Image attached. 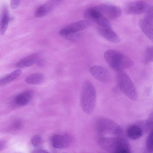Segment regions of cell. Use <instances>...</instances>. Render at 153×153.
I'll list each match as a JSON object with an SVG mask.
<instances>
[{"label":"cell","instance_id":"1","mask_svg":"<svg viewBox=\"0 0 153 153\" xmlns=\"http://www.w3.org/2000/svg\"><path fill=\"white\" fill-rule=\"evenodd\" d=\"M99 146L103 150L111 153H129L131 147L128 140L122 136L106 137L100 135L97 139Z\"/></svg>","mask_w":153,"mask_h":153},{"label":"cell","instance_id":"2","mask_svg":"<svg viewBox=\"0 0 153 153\" xmlns=\"http://www.w3.org/2000/svg\"><path fill=\"white\" fill-rule=\"evenodd\" d=\"M104 56L110 67L117 71L129 68L134 64L132 60L129 58L115 50L109 49L106 51Z\"/></svg>","mask_w":153,"mask_h":153},{"label":"cell","instance_id":"3","mask_svg":"<svg viewBox=\"0 0 153 153\" xmlns=\"http://www.w3.org/2000/svg\"><path fill=\"white\" fill-rule=\"evenodd\" d=\"M97 94L94 86L90 81L86 80L83 83L80 97L82 110L87 114H90L94 108Z\"/></svg>","mask_w":153,"mask_h":153},{"label":"cell","instance_id":"4","mask_svg":"<svg viewBox=\"0 0 153 153\" xmlns=\"http://www.w3.org/2000/svg\"><path fill=\"white\" fill-rule=\"evenodd\" d=\"M116 81L119 90L129 98L136 100L138 97L137 89L132 80L123 70L117 71Z\"/></svg>","mask_w":153,"mask_h":153},{"label":"cell","instance_id":"5","mask_svg":"<svg viewBox=\"0 0 153 153\" xmlns=\"http://www.w3.org/2000/svg\"><path fill=\"white\" fill-rule=\"evenodd\" d=\"M95 127L100 135L105 134L119 135L122 133V128L119 125L106 118L98 119L95 122Z\"/></svg>","mask_w":153,"mask_h":153},{"label":"cell","instance_id":"6","mask_svg":"<svg viewBox=\"0 0 153 153\" xmlns=\"http://www.w3.org/2000/svg\"><path fill=\"white\" fill-rule=\"evenodd\" d=\"M84 16L86 19L94 22L99 26L111 28L108 19L100 13L94 7L86 10L84 12Z\"/></svg>","mask_w":153,"mask_h":153},{"label":"cell","instance_id":"7","mask_svg":"<svg viewBox=\"0 0 153 153\" xmlns=\"http://www.w3.org/2000/svg\"><path fill=\"white\" fill-rule=\"evenodd\" d=\"M94 7L100 13L108 19H117L120 16L122 13L120 7L112 4H103Z\"/></svg>","mask_w":153,"mask_h":153},{"label":"cell","instance_id":"8","mask_svg":"<svg viewBox=\"0 0 153 153\" xmlns=\"http://www.w3.org/2000/svg\"><path fill=\"white\" fill-rule=\"evenodd\" d=\"M74 138L71 134L65 133L61 134H56L52 136L51 142L54 148L62 149L67 148L73 143Z\"/></svg>","mask_w":153,"mask_h":153},{"label":"cell","instance_id":"9","mask_svg":"<svg viewBox=\"0 0 153 153\" xmlns=\"http://www.w3.org/2000/svg\"><path fill=\"white\" fill-rule=\"evenodd\" d=\"M92 25V21L90 20H80L70 24L62 29L59 32V34L62 36L67 33L78 32L89 27Z\"/></svg>","mask_w":153,"mask_h":153},{"label":"cell","instance_id":"10","mask_svg":"<svg viewBox=\"0 0 153 153\" xmlns=\"http://www.w3.org/2000/svg\"><path fill=\"white\" fill-rule=\"evenodd\" d=\"M150 7L149 4L145 1H137L127 4L125 10L128 14L139 15L146 13Z\"/></svg>","mask_w":153,"mask_h":153},{"label":"cell","instance_id":"11","mask_svg":"<svg viewBox=\"0 0 153 153\" xmlns=\"http://www.w3.org/2000/svg\"><path fill=\"white\" fill-rule=\"evenodd\" d=\"M90 72L92 76L97 80L102 82H108L110 78L108 70L99 65H94L90 68Z\"/></svg>","mask_w":153,"mask_h":153},{"label":"cell","instance_id":"12","mask_svg":"<svg viewBox=\"0 0 153 153\" xmlns=\"http://www.w3.org/2000/svg\"><path fill=\"white\" fill-rule=\"evenodd\" d=\"M144 133L142 128L137 123L129 125L126 130L127 136L132 140L139 138Z\"/></svg>","mask_w":153,"mask_h":153},{"label":"cell","instance_id":"13","mask_svg":"<svg viewBox=\"0 0 153 153\" xmlns=\"http://www.w3.org/2000/svg\"><path fill=\"white\" fill-rule=\"evenodd\" d=\"M98 30L101 36L108 41L116 43L120 41V37L111 28L100 26Z\"/></svg>","mask_w":153,"mask_h":153},{"label":"cell","instance_id":"14","mask_svg":"<svg viewBox=\"0 0 153 153\" xmlns=\"http://www.w3.org/2000/svg\"><path fill=\"white\" fill-rule=\"evenodd\" d=\"M9 21V12L8 7L4 5L2 7L0 15V34L3 35L7 29Z\"/></svg>","mask_w":153,"mask_h":153},{"label":"cell","instance_id":"15","mask_svg":"<svg viewBox=\"0 0 153 153\" xmlns=\"http://www.w3.org/2000/svg\"><path fill=\"white\" fill-rule=\"evenodd\" d=\"M39 55L37 53L30 54L17 62L15 66L19 68H24L30 66L39 60Z\"/></svg>","mask_w":153,"mask_h":153},{"label":"cell","instance_id":"16","mask_svg":"<svg viewBox=\"0 0 153 153\" xmlns=\"http://www.w3.org/2000/svg\"><path fill=\"white\" fill-rule=\"evenodd\" d=\"M146 120L149 132L146 140V148L149 152H153V111L150 114Z\"/></svg>","mask_w":153,"mask_h":153},{"label":"cell","instance_id":"17","mask_svg":"<svg viewBox=\"0 0 153 153\" xmlns=\"http://www.w3.org/2000/svg\"><path fill=\"white\" fill-rule=\"evenodd\" d=\"M140 27L145 35L153 42V24L144 18L139 21Z\"/></svg>","mask_w":153,"mask_h":153},{"label":"cell","instance_id":"18","mask_svg":"<svg viewBox=\"0 0 153 153\" xmlns=\"http://www.w3.org/2000/svg\"><path fill=\"white\" fill-rule=\"evenodd\" d=\"M33 95V91L28 90L23 91L18 94L15 98L16 104L20 106L27 105Z\"/></svg>","mask_w":153,"mask_h":153},{"label":"cell","instance_id":"19","mask_svg":"<svg viewBox=\"0 0 153 153\" xmlns=\"http://www.w3.org/2000/svg\"><path fill=\"white\" fill-rule=\"evenodd\" d=\"M45 79V76L40 73H35L29 75L25 79V82L29 84L38 85L42 83Z\"/></svg>","mask_w":153,"mask_h":153},{"label":"cell","instance_id":"20","mask_svg":"<svg viewBox=\"0 0 153 153\" xmlns=\"http://www.w3.org/2000/svg\"><path fill=\"white\" fill-rule=\"evenodd\" d=\"M21 73L20 70H16L10 74L1 78L0 79V84L3 85L17 78Z\"/></svg>","mask_w":153,"mask_h":153},{"label":"cell","instance_id":"21","mask_svg":"<svg viewBox=\"0 0 153 153\" xmlns=\"http://www.w3.org/2000/svg\"><path fill=\"white\" fill-rule=\"evenodd\" d=\"M143 61L146 65L153 62V46L147 47L145 49L143 55Z\"/></svg>","mask_w":153,"mask_h":153},{"label":"cell","instance_id":"22","mask_svg":"<svg viewBox=\"0 0 153 153\" xmlns=\"http://www.w3.org/2000/svg\"><path fill=\"white\" fill-rule=\"evenodd\" d=\"M51 7L47 4L42 5L39 7L35 10V16L36 17H41L47 14L51 10Z\"/></svg>","mask_w":153,"mask_h":153},{"label":"cell","instance_id":"23","mask_svg":"<svg viewBox=\"0 0 153 153\" xmlns=\"http://www.w3.org/2000/svg\"><path fill=\"white\" fill-rule=\"evenodd\" d=\"M62 37L65 39L73 42L79 41L81 38V35L78 32L71 33L65 34Z\"/></svg>","mask_w":153,"mask_h":153},{"label":"cell","instance_id":"24","mask_svg":"<svg viewBox=\"0 0 153 153\" xmlns=\"http://www.w3.org/2000/svg\"><path fill=\"white\" fill-rule=\"evenodd\" d=\"M31 142L33 146L37 148L41 147L42 144V139L39 135L33 136L31 139Z\"/></svg>","mask_w":153,"mask_h":153},{"label":"cell","instance_id":"25","mask_svg":"<svg viewBox=\"0 0 153 153\" xmlns=\"http://www.w3.org/2000/svg\"><path fill=\"white\" fill-rule=\"evenodd\" d=\"M145 13L144 18L153 24V6L150 7Z\"/></svg>","mask_w":153,"mask_h":153},{"label":"cell","instance_id":"26","mask_svg":"<svg viewBox=\"0 0 153 153\" xmlns=\"http://www.w3.org/2000/svg\"><path fill=\"white\" fill-rule=\"evenodd\" d=\"M21 0H10V6L11 9L17 8L20 4Z\"/></svg>","mask_w":153,"mask_h":153},{"label":"cell","instance_id":"27","mask_svg":"<svg viewBox=\"0 0 153 153\" xmlns=\"http://www.w3.org/2000/svg\"><path fill=\"white\" fill-rule=\"evenodd\" d=\"M22 125V122L20 120H18L16 121L13 125V128L16 129H18L20 128Z\"/></svg>","mask_w":153,"mask_h":153},{"label":"cell","instance_id":"28","mask_svg":"<svg viewBox=\"0 0 153 153\" xmlns=\"http://www.w3.org/2000/svg\"><path fill=\"white\" fill-rule=\"evenodd\" d=\"M48 152L46 151L42 150L41 149H37L36 150H35L33 152V153H48Z\"/></svg>","mask_w":153,"mask_h":153},{"label":"cell","instance_id":"29","mask_svg":"<svg viewBox=\"0 0 153 153\" xmlns=\"http://www.w3.org/2000/svg\"><path fill=\"white\" fill-rule=\"evenodd\" d=\"M6 145L5 142L3 141H1L0 143V150H1L4 149Z\"/></svg>","mask_w":153,"mask_h":153},{"label":"cell","instance_id":"30","mask_svg":"<svg viewBox=\"0 0 153 153\" xmlns=\"http://www.w3.org/2000/svg\"><path fill=\"white\" fill-rule=\"evenodd\" d=\"M56 0V1H59V0Z\"/></svg>","mask_w":153,"mask_h":153}]
</instances>
